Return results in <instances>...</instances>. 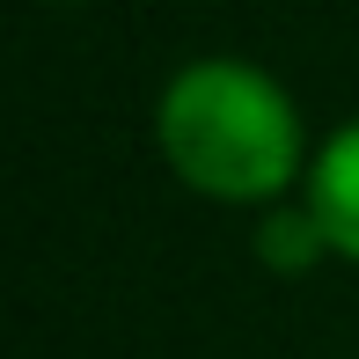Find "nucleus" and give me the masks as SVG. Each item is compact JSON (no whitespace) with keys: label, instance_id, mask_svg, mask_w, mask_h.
I'll use <instances>...</instances> for the list:
<instances>
[{"label":"nucleus","instance_id":"f257e3e1","mask_svg":"<svg viewBox=\"0 0 359 359\" xmlns=\"http://www.w3.org/2000/svg\"><path fill=\"white\" fill-rule=\"evenodd\" d=\"M154 140L191 191L227 205L279 198L301 176V110L271 74L242 59H191L161 88Z\"/></svg>","mask_w":359,"mask_h":359},{"label":"nucleus","instance_id":"f03ea898","mask_svg":"<svg viewBox=\"0 0 359 359\" xmlns=\"http://www.w3.org/2000/svg\"><path fill=\"white\" fill-rule=\"evenodd\" d=\"M308 213L323 220L337 257L359 264V125L323 140V154L308 161Z\"/></svg>","mask_w":359,"mask_h":359},{"label":"nucleus","instance_id":"7ed1b4c3","mask_svg":"<svg viewBox=\"0 0 359 359\" xmlns=\"http://www.w3.org/2000/svg\"><path fill=\"white\" fill-rule=\"evenodd\" d=\"M257 250H264L271 271H308L316 257H330V235H323V220L301 205V213H271L257 227Z\"/></svg>","mask_w":359,"mask_h":359}]
</instances>
